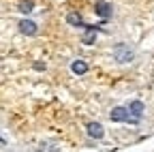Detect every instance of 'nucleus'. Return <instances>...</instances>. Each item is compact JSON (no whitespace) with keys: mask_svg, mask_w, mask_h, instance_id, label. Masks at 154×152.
Instances as JSON below:
<instances>
[{"mask_svg":"<svg viewBox=\"0 0 154 152\" xmlns=\"http://www.w3.org/2000/svg\"><path fill=\"white\" fill-rule=\"evenodd\" d=\"M109 118L113 122H131V124H137L139 118H135L133 113L128 111V107H113L111 113H109Z\"/></svg>","mask_w":154,"mask_h":152,"instance_id":"1","label":"nucleus"},{"mask_svg":"<svg viewBox=\"0 0 154 152\" xmlns=\"http://www.w3.org/2000/svg\"><path fill=\"white\" fill-rule=\"evenodd\" d=\"M113 58L118 62H131L135 58V51L126 43H120V45H116V49H113Z\"/></svg>","mask_w":154,"mask_h":152,"instance_id":"2","label":"nucleus"},{"mask_svg":"<svg viewBox=\"0 0 154 152\" xmlns=\"http://www.w3.org/2000/svg\"><path fill=\"white\" fill-rule=\"evenodd\" d=\"M19 32L26 34V36H34L38 32V28H36V24L32 20H22V22H19Z\"/></svg>","mask_w":154,"mask_h":152,"instance_id":"3","label":"nucleus"},{"mask_svg":"<svg viewBox=\"0 0 154 152\" xmlns=\"http://www.w3.org/2000/svg\"><path fill=\"white\" fill-rule=\"evenodd\" d=\"M86 131H88V135H90L92 139H101V137L105 135V131H103V124H99V122H88Z\"/></svg>","mask_w":154,"mask_h":152,"instance_id":"4","label":"nucleus"},{"mask_svg":"<svg viewBox=\"0 0 154 152\" xmlns=\"http://www.w3.org/2000/svg\"><path fill=\"white\" fill-rule=\"evenodd\" d=\"M94 11H96V15H99V17H103V20H109V17H111V5H109V2H105V0L96 2Z\"/></svg>","mask_w":154,"mask_h":152,"instance_id":"5","label":"nucleus"},{"mask_svg":"<svg viewBox=\"0 0 154 152\" xmlns=\"http://www.w3.org/2000/svg\"><path fill=\"white\" fill-rule=\"evenodd\" d=\"M128 111L133 113L135 118H141V113H143V103H141V101H131V103H128Z\"/></svg>","mask_w":154,"mask_h":152,"instance_id":"6","label":"nucleus"},{"mask_svg":"<svg viewBox=\"0 0 154 152\" xmlns=\"http://www.w3.org/2000/svg\"><path fill=\"white\" fill-rule=\"evenodd\" d=\"M66 22H69L71 26H75V28H84V26H86L79 13H69V15H66Z\"/></svg>","mask_w":154,"mask_h":152,"instance_id":"7","label":"nucleus"},{"mask_svg":"<svg viewBox=\"0 0 154 152\" xmlns=\"http://www.w3.org/2000/svg\"><path fill=\"white\" fill-rule=\"evenodd\" d=\"M71 71H73L75 75H84V73H88V62H84V60H75V62L71 64Z\"/></svg>","mask_w":154,"mask_h":152,"instance_id":"8","label":"nucleus"},{"mask_svg":"<svg viewBox=\"0 0 154 152\" xmlns=\"http://www.w3.org/2000/svg\"><path fill=\"white\" fill-rule=\"evenodd\" d=\"M17 9L22 13H32L34 11V0H22V2L17 5Z\"/></svg>","mask_w":154,"mask_h":152,"instance_id":"9","label":"nucleus"},{"mask_svg":"<svg viewBox=\"0 0 154 152\" xmlns=\"http://www.w3.org/2000/svg\"><path fill=\"white\" fill-rule=\"evenodd\" d=\"M34 69H36V71H43L45 64H43V62H34Z\"/></svg>","mask_w":154,"mask_h":152,"instance_id":"10","label":"nucleus"}]
</instances>
